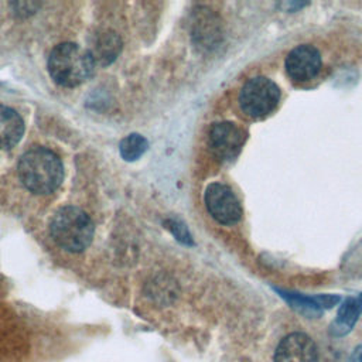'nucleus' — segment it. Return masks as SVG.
Masks as SVG:
<instances>
[{
  "mask_svg": "<svg viewBox=\"0 0 362 362\" xmlns=\"http://www.w3.org/2000/svg\"><path fill=\"white\" fill-rule=\"evenodd\" d=\"M246 140L242 127L232 122H219L212 124L208 134L209 150L221 161H230L238 157Z\"/></svg>",
  "mask_w": 362,
  "mask_h": 362,
  "instance_id": "5",
  "label": "nucleus"
},
{
  "mask_svg": "<svg viewBox=\"0 0 362 362\" xmlns=\"http://www.w3.org/2000/svg\"><path fill=\"white\" fill-rule=\"evenodd\" d=\"M359 297H361V300H362V293H361V296H359Z\"/></svg>",
  "mask_w": 362,
  "mask_h": 362,
  "instance_id": "15",
  "label": "nucleus"
},
{
  "mask_svg": "<svg viewBox=\"0 0 362 362\" xmlns=\"http://www.w3.org/2000/svg\"><path fill=\"white\" fill-rule=\"evenodd\" d=\"M280 296L283 298H286L293 307L298 308L300 311H303L307 315H315V314L318 315V314H321L322 308H331L337 303H339V297L332 296V294H321V296H315V297H307V296H301L297 293L280 291Z\"/></svg>",
  "mask_w": 362,
  "mask_h": 362,
  "instance_id": "10",
  "label": "nucleus"
},
{
  "mask_svg": "<svg viewBox=\"0 0 362 362\" xmlns=\"http://www.w3.org/2000/svg\"><path fill=\"white\" fill-rule=\"evenodd\" d=\"M49 230L55 243L69 252L85 250L93 238L90 218L76 206L61 208L54 215Z\"/></svg>",
  "mask_w": 362,
  "mask_h": 362,
  "instance_id": "3",
  "label": "nucleus"
},
{
  "mask_svg": "<svg viewBox=\"0 0 362 362\" xmlns=\"http://www.w3.org/2000/svg\"><path fill=\"white\" fill-rule=\"evenodd\" d=\"M287 75L296 82H307L313 79L321 68V57L315 47L301 44L293 48L284 62Z\"/></svg>",
  "mask_w": 362,
  "mask_h": 362,
  "instance_id": "7",
  "label": "nucleus"
},
{
  "mask_svg": "<svg viewBox=\"0 0 362 362\" xmlns=\"http://www.w3.org/2000/svg\"><path fill=\"white\" fill-rule=\"evenodd\" d=\"M348 362H362V345L356 346V348L352 351V354H351Z\"/></svg>",
  "mask_w": 362,
  "mask_h": 362,
  "instance_id": "14",
  "label": "nucleus"
},
{
  "mask_svg": "<svg viewBox=\"0 0 362 362\" xmlns=\"http://www.w3.org/2000/svg\"><path fill=\"white\" fill-rule=\"evenodd\" d=\"M18 175L31 192L48 194L59 187L64 168L55 153L44 147H33L21 156Z\"/></svg>",
  "mask_w": 362,
  "mask_h": 362,
  "instance_id": "1",
  "label": "nucleus"
},
{
  "mask_svg": "<svg viewBox=\"0 0 362 362\" xmlns=\"http://www.w3.org/2000/svg\"><path fill=\"white\" fill-rule=\"evenodd\" d=\"M24 133V123L16 110L0 105V148L17 144Z\"/></svg>",
  "mask_w": 362,
  "mask_h": 362,
  "instance_id": "11",
  "label": "nucleus"
},
{
  "mask_svg": "<svg viewBox=\"0 0 362 362\" xmlns=\"http://www.w3.org/2000/svg\"><path fill=\"white\" fill-rule=\"evenodd\" d=\"M205 204L211 216L222 225L236 223L242 218V206L235 192L222 182H212L205 191Z\"/></svg>",
  "mask_w": 362,
  "mask_h": 362,
  "instance_id": "6",
  "label": "nucleus"
},
{
  "mask_svg": "<svg viewBox=\"0 0 362 362\" xmlns=\"http://www.w3.org/2000/svg\"><path fill=\"white\" fill-rule=\"evenodd\" d=\"M362 313V300L361 297H352V298H346L337 314V318L334 320V322L331 324V334L334 337H342L345 334H348L355 322L358 321L359 315Z\"/></svg>",
  "mask_w": 362,
  "mask_h": 362,
  "instance_id": "12",
  "label": "nucleus"
},
{
  "mask_svg": "<svg viewBox=\"0 0 362 362\" xmlns=\"http://www.w3.org/2000/svg\"><path fill=\"white\" fill-rule=\"evenodd\" d=\"M95 61L86 48L72 42L57 45L48 58L51 78L62 86H78L93 72Z\"/></svg>",
  "mask_w": 362,
  "mask_h": 362,
  "instance_id": "2",
  "label": "nucleus"
},
{
  "mask_svg": "<svg viewBox=\"0 0 362 362\" xmlns=\"http://www.w3.org/2000/svg\"><path fill=\"white\" fill-rule=\"evenodd\" d=\"M274 362H317L315 344L305 334H288L279 342Z\"/></svg>",
  "mask_w": 362,
  "mask_h": 362,
  "instance_id": "8",
  "label": "nucleus"
},
{
  "mask_svg": "<svg viewBox=\"0 0 362 362\" xmlns=\"http://www.w3.org/2000/svg\"><path fill=\"white\" fill-rule=\"evenodd\" d=\"M280 100L279 86L266 76L249 79L240 89L239 105L243 113L253 119L270 115Z\"/></svg>",
  "mask_w": 362,
  "mask_h": 362,
  "instance_id": "4",
  "label": "nucleus"
},
{
  "mask_svg": "<svg viewBox=\"0 0 362 362\" xmlns=\"http://www.w3.org/2000/svg\"><path fill=\"white\" fill-rule=\"evenodd\" d=\"M120 38L113 31H99L93 34L88 51L92 55L95 64L98 62L100 65H107L115 61L120 52Z\"/></svg>",
  "mask_w": 362,
  "mask_h": 362,
  "instance_id": "9",
  "label": "nucleus"
},
{
  "mask_svg": "<svg viewBox=\"0 0 362 362\" xmlns=\"http://www.w3.org/2000/svg\"><path fill=\"white\" fill-rule=\"evenodd\" d=\"M148 147L147 140L140 134H129L124 137L119 146L120 154L126 161H134L137 160Z\"/></svg>",
  "mask_w": 362,
  "mask_h": 362,
  "instance_id": "13",
  "label": "nucleus"
}]
</instances>
